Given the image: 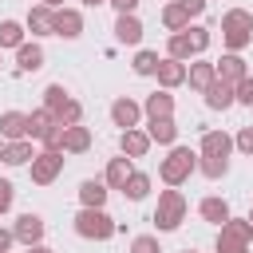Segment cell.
I'll return each instance as SVG.
<instances>
[{
    "instance_id": "1",
    "label": "cell",
    "mask_w": 253,
    "mask_h": 253,
    "mask_svg": "<svg viewBox=\"0 0 253 253\" xmlns=\"http://www.w3.org/2000/svg\"><path fill=\"white\" fill-rule=\"evenodd\" d=\"M71 225H75V233L83 241H111L119 233V221L103 206H79V213L71 217Z\"/></svg>"
},
{
    "instance_id": "2",
    "label": "cell",
    "mask_w": 253,
    "mask_h": 253,
    "mask_svg": "<svg viewBox=\"0 0 253 253\" xmlns=\"http://www.w3.org/2000/svg\"><path fill=\"white\" fill-rule=\"evenodd\" d=\"M198 174V150H190V146H170V154L158 162V178L166 182V186H182V182H190Z\"/></svg>"
},
{
    "instance_id": "3",
    "label": "cell",
    "mask_w": 253,
    "mask_h": 253,
    "mask_svg": "<svg viewBox=\"0 0 253 253\" xmlns=\"http://www.w3.org/2000/svg\"><path fill=\"white\" fill-rule=\"evenodd\" d=\"M186 194L178 190V186H166L162 194H158V206H154V225H158V233H174L182 221H186Z\"/></svg>"
},
{
    "instance_id": "4",
    "label": "cell",
    "mask_w": 253,
    "mask_h": 253,
    "mask_svg": "<svg viewBox=\"0 0 253 253\" xmlns=\"http://www.w3.org/2000/svg\"><path fill=\"white\" fill-rule=\"evenodd\" d=\"M28 174L36 186H51L63 174V150H36V158L28 162Z\"/></svg>"
},
{
    "instance_id": "5",
    "label": "cell",
    "mask_w": 253,
    "mask_h": 253,
    "mask_svg": "<svg viewBox=\"0 0 253 253\" xmlns=\"http://www.w3.org/2000/svg\"><path fill=\"white\" fill-rule=\"evenodd\" d=\"M51 36H59V40H79L83 36V12L79 8H55L51 12Z\"/></svg>"
},
{
    "instance_id": "6",
    "label": "cell",
    "mask_w": 253,
    "mask_h": 253,
    "mask_svg": "<svg viewBox=\"0 0 253 253\" xmlns=\"http://www.w3.org/2000/svg\"><path fill=\"white\" fill-rule=\"evenodd\" d=\"M217 245H253V221L229 213V217L217 225Z\"/></svg>"
},
{
    "instance_id": "7",
    "label": "cell",
    "mask_w": 253,
    "mask_h": 253,
    "mask_svg": "<svg viewBox=\"0 0 253 253\" xmlns=\"http://www.w3.org/2000/svg\"><path fill=\"white\" fill-rule=\"evenodd\" d=\"M43 229H47V225H43V217H40V213H32V210H28V213H20V217H16V225H12V233H16V241H20L24 249H28V245H40V241H43Z\"/></svg>"
},
{
    "instance_id": "8",
    "label": "cell",
    "mask_w": 253,
    "mask_h": 253,
    "mask_svg": "<svg viewBox=\"0 0 253 253\" xmlns=\"http://www.w3.org/2000/svg\"><path fill=\"white\" fill-rule=\"evenodd\" d=\"M213 71H217V79H225L229 87H237V83L249 75V63H245V55H241V51H225V55L213 63Z\"/></svg>"
},
{
    "instance_id": "9",
    "label": "cell",
    "mask_w": 253,
    "mask_h": 253,
    "mask_svg": "<svg viewBox=\"0 0 253 253\" xmlns=\"http://www.w3.org/2000/svg\"><path fill=\"white\" fill-rule=\"evenodd\" d=\"M138 119H142V103H134L130 95H119V99L111 103V123H115L119 130L138 126Z\"/></svg>"
},
{
    "instance_id": "10",
    "label": "cell",
    "mask_w": 253,
    "mask_h": 253,
    "mask_svg": "<svg viewBox=\"0 0 253 253\" xmlns=\"http://www.w3.org/2000/svg\"><path fill=\"white\" fill-rule=\"evenodd\" d=\"M36 158L32 138H0V162L4 166H28Z\"/></svg>"
},
{
    "instance_id": "11",
    "label": "cell",
    "mask_w": 253,
    "mask_h": 253,
    "mask_svg": "<svg viewBox=\"0 0 253 253\" xmlns=\"http://www.w3.org/2000/svg\"><path fill=\"white\" fill-rule=\"evenodd\" d=\"M115 40H119L123 47H138V43H142V20H138L134 12H119V16H115Z\"/></svg>"
},
{
    "instance_id": "12",
    "label": "cell",
    "mask_w": 253,
    "mask_h": 253,
    "mask_svg": "<svg viewBox=\"0 0 253 253\" xmlns=\"http://www.w3.org/2000/svg\"><path fill=\"white\" fill-rule=\"evenodd\" d=\"M154 79H158V87H162V91H174V87H182V83H186V63H182V59L162 55V59H158V67H154Z\"/></svg>"
},
{
    "instance_id": "13",
    "label": "cell",
    "mask_w": 253,
    "mask_h": 253,
    "mask_svg": "<svg viewBox=\"0 0 253 253\" xmlns=\"http://www.w3.org/2000/svg\"><path fill=\"white\" fill-rule=\"evenodd\" d=\"M154 142H150V134L146 130H138V126H130V130H119V150L134 162V158H146V150H150Z\"/></svg>"
},
{
    "instance_id": "14",
    "label": "cell",
    "mask_w": 253,
    "mask_h": 253,
    "mask_svg": "<svg viewBox=\"0 0 253 253\" xmlns=\"http://www.w3.org/2000/svg\"><path fill=\"white\" fill-rule=\"evenodd\" d=\"M198 154H213V158H229V154H233V134H225V130H202V142H198Z\"/></svg>"
},
{
    "instance_id": "15",
    "label": "cell",
    "mask_w": 253,
    "mask_h": 253,
    "mask_svg": "<svg viewBox=\"0 0 253 253\" xmlns=\"http://www.w3.org/2000/svg\"><path fill=\"white\" fill-rule=\"evenodd\" d=\"M213 79H217V71H213V63H210V59H198V55H194V59L186 63V83H190L198 95H202Z\"/></svg>"
},
{
    "instance_id": "16",
    "label": "cell",
    "mask_w": 253,
    "mask_h": 253,
    "mask_svg": "<svg viewBox=\"0 0 253 253\" xmlns=\"http://www.w3.org/2000/svg\"><path fill=\"white\" fill-rule=\"evenodd\" d=\"M91 142H95L91 126H83V123L63 126V154H87V150H91Z\"/></svg>"
},
{
    "instance_id": "17",
    "label": "cell",
    "mask_w": 253,
    "mask_h": 253,
    "mask_svg": "<svg viewBox=\"0 0 253 253\" xmlns=\"http://www.w3.org/2000/svg\"><path fill=\"white\" fill-rule=\"evenodd\" d=\"M51 12H55V8H47V4H32V8H28V16H24V28H28L36 40L51 36Z\"/></svg>"
},
{
    "instance_id": "18",
    "label": "cell",
    "mask_w": 253,
    "mask_h": 253,
    "mask_svg": "<svg viewBox=\"0 0 253 253\" xmlns=\"http://www.w3.org/2000/svg\"><path fill=\"white\" fill-rule=\"evenodd\" d=\"M202 99H206V107H210V111H229V107L237 103V99H233V87H229L225 79H213V83L202 91Z\"/></svg>"
},
{
    "instance_id": "19",
    "label": "cell",
    "mask_w": 253,
    "mask_h": 253,
    "mask_svg": "<svg viewBox=\"0 0 253 253\" xmlns=\"http://www.w3.org/2000/svg\"><path fill=\"white\" fill-rule=\"evenodd\" d=\"M43 59H47V55H43V47H40L36 40H24V43L16 47V67H20V71H40Z\"/></svg>"
},
{
    "instance_id": "20",
    "label": "cell",
    "mask_w": 253,
    "mask_h": 253,
    "mask_svg": "<svg viewBox=\"0 0 253 253\" xmlns=\"http://www.w3.org/2000/svg\"><path fill=\"white\" fill-rule=\"evenodd\" d=\"M142 115H146V119H170V115H174V95L158 87L154 95H146V103H142Z\"/></svg>"
},
{
    "instance_id": "21",
    "label": "cell",
    "mask_w": 253,
    "mask_h": 253,
    "mask_svg": "<svg viewBox=\"0 0 253 253\" xmlns=\"http://www.w3.org/2000/svg\"><path fill=\"white\" fill-rule=\"evenodd\" d=\"M146 134H150V142H158V146H174V142H178V123H174V115H170V119H150V123H146Z\"/></svg>"
},
{
    "instance_id": "22",
    "label": "cell",
    "mask_w": 253,
    "mask_h": 253,
    "mask_svg": "<svg viewBox=\"0 0 253 253\" xmlns=\"http://www.w3.org/2000/svg\"><path fill=\"white\" fill-rule=\"evenodd\" d=\"M130 158L126 154H119V158H107V170H103V182H107V190H123V182L130 178Z\"/></svg>"
},
{
    "instance_id": "23",
    "label": "cell",
    "mask_w": 253,
    "mask_h": 253,
    "mask_svg": "<svg viewBox=\"0 0 253 253\" xmlns=\"http://www.w3.org/2000/svg\"><path fill=\"white\" fill-rule=\"evenodd\" d=\"M158 20H162V28H166V32H186V28H190V12H186L178 0H166Z\"/></svg>"
},
{
    "instance_id": "24",
    "label": "cell",
    "mask_w": 253,
    "mask_h": 253,
    "mask_svg": "<svg viewBox=\"0 0 253 253\" xmlns=\"http://www.w3.org/2000/svg\"><path fill=\"white\" fill-rule=\"evenodd\" d=\"M107 182L103 178H83L79 182V206H107Z\"/></svg>"
},
{
    "instance_id": "25",
    "label": "cell",
    "mask_w": 253,
    "mask_h": 253,
    "mask_svg": "<svg viewBox=\"0 0 253 253\" xmlns=\"http://www.w3.org/2000/svg\"><path fill=\"white\" fill-rule=\"evenodd\" d=\"M198 213H202V221L221 225V221L229 217V202H225V198H217V194H210V198H202V202H198Z\"/></svg>"
},
{
    "instance_id": "26",
    "label": "cell",
    "mask_w": 253,
    "mask_h": 253,
    "mask_svg": "<svg viewBox=\"0 0 253 253\" xmlns=\"http://www.w3.org/2000/svg\"><path fill=\"white\" fill-rule=\"evenodd\" d=\"M0 138H28V115L24 111H4L0 115Z\"/></svg>"
},
{
    "instance_id": "27",
    "label": "cell",
    "mask_w": 253,
    "mask_h": 253,
    "mask_svg": "<svg viewBox=\"0 0 253 253\" xmlns=\"http://www.w3.org/2000/svg\"><path fill=\"white\" fill-rule=\"evenodd\" d=\"M123 198H130V202H142L146 194H150V174H142V170H130V178L123 182V190H119Z\"/></svg>"
},
{
    "instance_id": "28",
    "label": "cell",
    "mask_w": 253,
    "mask_h": 253,
    "mask_svg": "<svg viewBox=\"0 0 253 253\" xmlns=\"http://www.w3.org/2000/svg\"><path fill=\"white\" fill-rule=\"evenodd\" d=\"M24 40H28V28H24L20 20H0V51H4V47L16 51Z\"/></svg>"
},
{
    "instance_id": "29",
    "label": "cell",
    "mask_w": 253,
    "mask_h": 253,
    "mask_svg": "<svg viewBox=\"0 0 253 253\" xmlns=\"http://www.w3.org/2000/svg\"><path fill=\"white\" fill-rule=\"evenodd\" d=\"M221 32H253V12H245V8L221 12Z\"/></svg>"
},
{
    "instance_id": "30",
    "label": "cell",
    "mask_w": 253,
    "mask_h": 253,
    "mask_svg": "<svg viewBox=\"0 0 253 253\" xmlns=\"http://www.w3.org/2000/svg\"><path fill=\"white\" fill-rule=\"evenodd\" d=\"M166 55H170V59H182V63L194 59V47H190L186 32H170V36H166Z\"/></svg>"
},
{
    "instance_id": "31",
    "label": "cell",
    "mask_w": 253,
    "mask_h": 253,
    "mask_svg": "<svg viewBox=\"0 0 253 253\" xmlns=\"http://www.w3.org/2000/svg\"><path fill=\"white\" fill-rule=\"evenodd\" d=\"M198 174H206L210 182L229 174V158H213V154H198Z\"/></svg>"
},
{
    "instance_id": "32",
    "label": "cell",
    "mask_w": 253,
    "mask_h": 253,
    "mask_svg": "<svg viewBox=\"0 0 253 253\" xmlns=\"http://www.w3.org/2000/svg\"><path fill=\"white\" fill-rule=\"evenodd\" d=\"M186 40H190L194 55H206V51H210V43H213V32H210L206 24H190V28H186Z\"/></svg>"
},
{
    "instance_id": "33",
    "label": "cell",
    "mask_w": 253,
    "mask_h": 253,
    "mask_svg": "<svg viewBox=\"0 0 253 253\" xmlns=\"http://www.w3.org/2000/svg\"><path fill=\"white\" fill-rule=\"evenodd\" d=\"M158 59H162L158 51H150V47H138V51H134V59H130V71L146 79V75H154V67H158Z\"/></svg>"
},
{
    "instance_id": "34",
    "label": "cell",
    "mask_w": 253,
    "mask_h": 253,
    "mask_svg": "<svg viewBox=\"0 0 253 253\" xmlns=\"http://www.w3.org/2000/svg\"><path fill=\"white\" fill-rule=\"evenodd\" d=\"M51 123H55V115H51L47 107H36V111L28 115V138L36 142V138H40V134H43V130H47Z\"/></svg>"
},
{
    "instance_id": "35",
    "label": "cell",
    "mask_w": 253,
    "mask_h": 253,
    "mask_svg": "<svg viewBox=\"0 0 253 253\" xmlns=\"http://www.w3.org/2000/svg\"><path fill=\"white\" fill-rule=\"evenodd\" d=\"M55 123H59V126H75V123H83V103H79V99H67V103L55 111Z\"/></svg>"
},
{
    "instance_id": "36",
    "label": "cell",
    "mask_w": 253,
    "mask_h": 253,
    "mask_svg": "<svg viewBox=\"0 0 253 253\" xmlns=\"http://www.w3.org/2000/svg\"><path fill=\"white\" fill-rule=\"evenodd\" d=\"M67 99H71V95H67V87H63V83H47V87H43V107H47L51 115H55Z\"/></svg>"
},
{
    "instance_id": "37",
    "label": "cell",
    "mask_w": 253,
    "mask_h": 253,
    "mask_svg": "<svg viewBox=\"0 0 253 253\" xmlns=\"http://www.w3.org/2000/svg\"><path fill=\"white\" fill-rule=\"evenodd\" d=\"M36 142H40L43 150H63V126H59V123H51V126H47Z\"/></svg>"
},
{
    "instance_id": "38",
    "label": "cell",
    "mask_w": 253,
    "mask_h": 253,
    "mask_svg": "<svg viewBox=\"0 0 253 253\" xmlns=\"http://www.w3.org/2000/svg\"><path fill=\"white\" fill-rule=\"evenodd\" d=\"M221 43H225L229 51H245V47L253 43V32H221Z\"/></svg>"
},
{
    "instance_id": "39",
    "label": "cell",
    "mask_w": 253,
    "mask_h": 253,
    "mask_svg": "<svg viewBox=\"0 0 253 253\" xmlns=\"http://www.w3.org/2000/svg\"><path fill=\"white\" fill-rule=\"evenodd\" d=\"M130 253H162V245L154 233H138V237H130Z\"/></svg>"
},
{
    "instance_id": "40",
    "label": "cell",
    "mask_w": 253,
    "mask_h": 253,
    "mask_svg": "<svg viewBox=\"0 0 253 253\" xmlns=\"http://www.w3.org/2000/svg\"><path fill=\"white\" fill-rule=\"evenodd\" d=\"M233 150H241L245 158H253V126H241L233 134Z\"/></svg>"
},
{
    "instance_id": "41",
    "label": "cell",
    "mask_w": 253,
    "mask_h": 253,
    "mask_svg": "<svg viewBox=\"0 0 253 253\" xmlns=\"http://www.w3.org/2000/svg\"><path fill=\"white\" fill-rule=\"evenodd\" d=\"M233 99H237L241 107H253V75H245V79L233 87Z\"/></svg>"
},
{
    "instance_id": "42",
    "label": "cell",
    "mask_w": 253,
    "mask_h": 253,
    "mask_svg": "<svg viewBox=\"0 0 253 253\" xmlns=\"http://www.w3.org/2000/svg\"><path fill=\"white\" fill-rule=\"evenodd\" d=\"M12 202H16V186H12L8 178H0V217L12 210Z\"/></svg>"
},
{
    "instance_id": "43",
    "label": "cell",
    "mask_w": 253,
    "mask_h": 253,
    "mask_svg": "<svg viewBox=\"0 0 253 253\" xmlns=\"http://www.w3.org/2000/svg\"><path fill=\"white\" fill-rule=\"evenodd\" d=\"M178 4H182V8L190 12V20H198V16L206 12V4H210V0H178Z\"/></svg>"
},
{
    "instance_id": "44",
    "label": "cell",
    "mask_w": 253,
    "mask_h": 253,
    "mask_svg": "<svg viewBox=\"0 0 253 253\" xmlns=\"http://www.w3.org/2000/svg\"><path fill=\"white\" fill-rule=\"evenodd\" d=\"M12 245H16V233L0 225V253H12Z\"/></svg>"
},
{
    "instance_id": "45",
    "label": "cell",
    "mask_w": 253,
    "mask_h": 253,
    "mask_svg": "<svg viewBox=\"0 0 253 253\" xmlns=\"http://www.w3.org/2000/svg\"><path fill=\"white\" fill-rule=\"evenodd\" d=\"M107 4H111L115 12H134V8L142 4V0H107Z\"/></svg>"
},
{
    "instance_id": "46",
    "label": "cell",
    "mask_w": 253,
    "mask_h": 253,
    "mask_svg": "<svg viewBox=\"0 0 253 253\" xmlns=\"http://www.w3.org/2000/svg\"><path fill=\"white\" fill-rule=\"evenodd\" d=\"M217 253H249V245H217Z\"/></svg>"
},
{
    "instance_id": "47",
    "label": "cell",
    "mask_w": 253,
    "mask_h": 253,
    "mask_svg": "<svg viewBox=\"0 0 253 253\" xmlns=\"http://www.w3.org/2000/svg\"><path fill=\"white\" fill-rule=\"evenodd\" d=\"M28 253H55V249H47V245L40 241V245H28Z\"/></svg>"
},
{
    "instance_id": "48",
    "label": "cell",
    "mask_w": 253,
    "mask_h": 253,
    "mask_svg": "<svg viewBox=\"0 0 253 253\" xmlns=\"http://www.w3.org/2000/svg\"><path fill=\"white\" fill-rule=\"evenodd\" d=\"M83 8H99V4H107V0H79Z\"/></svg>"
},
{
    "instance_id": "49",
    "label": "cell",
    "mask_w": 253,
    "mask_h": 253,
    "mask_svg": "<svg viewBox=\"0 0 253 253\" xmlns=\"http://www.w3.org/2000/svg\"><path fill=\"white\" fill-rule=\"evenodd\" d=\"M40 4H47V8H63V0H40Z\"/></svg>"
},
{
    "instance_id": "50",
    "label": "cell",
    "mask_w": 253,
    "mask_h": 253,
    "mask_svg": "<svg viewBox=\"0 0 253 253\" xmlns=\"http://www.w3.org/2000/svg\"><path fill=\"white\" fill-rule=\"evenodd\" d=\"M0 67H4V51H0Z\"/></svg>"
},
{
    "instance_id": "51",
    "label": "cell",
    "mask_w": 253,
    "mask_h": 253,
    "mask_svg": "<svg viewBox=\"0 0 253 253\" xmlns=\"http://www.w3.org/2000/svg\"><path fill=\"white\" fill-rule=\"evenodd\" d=\"M186 253H198V249H186Z\"/></svg>"
},
{
    "instance_id": "52",
    "label": "cell",
    "mask_w": 253,
    "mask_h": 253,
    "mask_svg": "<svg viewBox=\"0 0 253 253\" xmlns=\"http://www.w3.org/2000/svg\"><path fill=\"white\" fill-rule=\"evenodd\" d=\"M249 221H253V210H249Z\"/></svg>"
}]
</instances>
